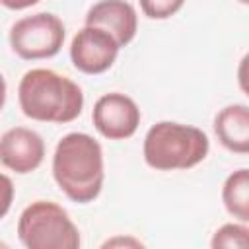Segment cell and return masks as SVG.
Here are the masks:
<instances>
[{"label": "cell", "instance_id": "obj_2", "mask_svg": "<svg viewBox=\"0 0 249 249\" xmlns=\"http://www.w3.org/2000/svg\"><path fill=\"white\" fill-rule=\"evenodd\" d=\"M18 101L25 117L41 123H72L84 107V93L70 78L49 68H33L18 86Z\"/></svg>", "mask_w": 249, "mask_h": 249}, {"label": "cell", "instance_id": "obj_6", "mask_svg": "<svg viewBox=\"0 0 249 249\" xmlns=\"http://www.w3.org/2000/svg\"><path fill=\"white\" fill-rule=\"evenodd\" d=\"M119 49L121 45L109 31L95 25H86L72 39L70 58L80 72L101 74L113 66Z\"/></svg>", "mask_w": 249, "mask_h": 249}, {"label": "cell", "instance_id": "obj_11", "mask_svg": "<svg viewBox=\"0 0 249 249\" xmlns=\"http://www.w3.org/2000/svg\"><path fill=\"white\" fill-rule=\"evenodd\" d=\"M222 200L233 218L249 222V169H237L228 175L222 187Z\"/></svg>", "mask_w": 249, "mask_h": 249}, {"label": "cell", "instance_id": "obj_16", "mask_svg": "<svg viewBox=\"0 0 249 249\" xmlns=\"http://www.w3.org/2000/svg\"><path fill=\"white\" fill-rule=\"evenodd\" d=\"M239 2H241V4H249V0H239Z\"/></svg>", "mask_w": 249, "mask_h": 249}, {"label": "cell", "instance_id": "obj_14", "mask_svg": "<svg viewBox=\"0 0 249 249\" xmlns=\"http://www.w3.org/2000/svg\"><path fill=\"white\" fill-rule=\"evenodd\" d=\"M237 82H239V88L245 95H249V53L241 58L239 66H237Z\"/></svg>", "mask_w": 249, "mask_h": 249}, {"label": "cell", "instance_id": "obj_3", "mask_svg": "<svg viewBox=\"0 0 249 249\" xmlns=\"http://www.w3.org/2000/svg\"><path fill=\"white\" fill-rule=\"evenodd\" d=\"M210 150L208 136L191 124L161 121L144 138V160L158 171L191 169L200 163Z\"/></svg>", "mask_w": 249, "mask_h": 249}, {"label": "cell", "instance_id": "obj_5", "mask_svg": "<svg viewBox=\"0 0 249 249\" xmlns=\"http://www.w3.org/2000/svg\"><path fill=\"white\" fill-rule=\"evenodd\" d=\"M64 43L62 21L49 12L25 16L10 29V45L23 60H39L54 56Z\"/></svg>", "mask_w": 249, "mask_h": 249}, {"label": "cell", "instance_id": "obj_1", "mask_svg": "<svg viewBox=\"0 0 249 249\" xmlns=\"http://www.w3.org/2000/svg\"><path fill=\"white\" fill-rule=\"evenodd\" d=\"M53 175L60 191L74 202L97 198L103 187V152L95 138L84 132L66 134L53 156Z\"/></svg>", "mask_w": 249, "mask_h": 249}, {"label": "cell", "instance_id": "obj_13", "mask_svg": "<svg viewBox=\"0 0 249 249\" xmlns=\"http://www.w3.org/2000/svg\"><path fill=\"white\" fill-rule=\"evenodd\" d=\"M185 0H140L144 16L152 19H167L183 8Z\"/></svg>", "mask_w": 249, "mask_h": 249}, {"label": "cell", "instance_id": "obj_12", "mask_svg": "<svg viewBox=\"0 0 249 249\" xmlns=\"http://www.w3.org/2000/svg\"><path fill=\"white\" fill-rule=\"evenodd\" d=\"M210 245L214 249H222V247L249 249V228L241 224H224L222 228L216 230Z\"/></svg>", "mask_w": 249, "mask_h": 249}, {"label": "cell", "instance_id": "obj_4", "mask_svg": "<svg viewBox=\"0 0 249 249\" xmlns=\"http://www.w3.org/2000/svg\"><path fill=\"white\" fill-rule=\"evenodd\" d=\"M18 237L27 249H78L80 233L56 202L35 200L18 220Z\"/></svg>", "mask_w": 249, "mask_h": 249}, {"label": "cell", "instance_id": "obj_7", "mask_svg": "<svg viewBox=\"0 0 249 249\" xmlns=\"http://www.w3.org/2000/svg\"><path fill=\"white\" fill-rule=\"evenodd\" d=\"M97 132L109 140L130 138L140 124V109L124 93H105L101 95L91 113Z\"/></svg>", "mask_w": 249, "mask_h": 249}, {"label": "cell", "instance_id": "obj_8", "mask_svg": "<svg viewBox=\"0 0 249 249\" xmlns=\"http://www.w3.org/2000/svg\"><path fill=\"white\" fill-rule=\"evenodd\" d=\"M45 158L43 138L25 126H14L2 134L0 140V160L16 173L35 171Z\"/></svg>", "mask_w": 249, "mask_h": 249}, {"label": "cell", "instance_id": "obj_9", "mask_svg": "<svg viewBox=\"0 0 249 249\" xmlns=\"http://www.w3.org/2000/svg\"><path fill=\"white\" fill-rule=\"evenodd\" d=\"M86 25H95L109 31L117 43L124 47L136 35V10L124 0H99L88 10Z\"/></svg>", "mask_w": 249, "mask_h": 249}, {"label": "cell", "instance_id": "obj_15", "mask_svg": "<svg viewBox=\"0 0 249 249\" xmlns=\"http://www.w3.org/2000/svg\"><path fill=\"white\" fill-rule=\"evenodd\" d=\"M39 0H2V4L10 10H23V8H29V6H35Z\"/></svg>", "mask_w": 249, "mask_h": 249}, {"label": "cell", "instance_id": "obj_10", "mask_svg": "<svg viewBox=\"0 0 249 249\" xmlns=\"http://www.w3.org/2000/svg\"><path fill=\"white\" fill-rule=\"evenodd\" d=\"M214 132L224 148L235 154H249V107L228 105L214 119Z\"/></svg>", "mask_w": 249, "mask_h": 249}]
</instances>
